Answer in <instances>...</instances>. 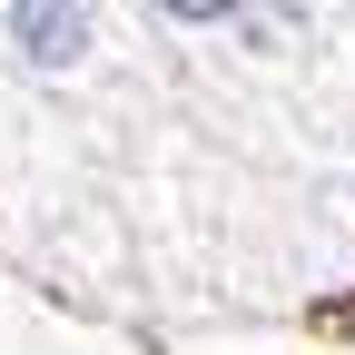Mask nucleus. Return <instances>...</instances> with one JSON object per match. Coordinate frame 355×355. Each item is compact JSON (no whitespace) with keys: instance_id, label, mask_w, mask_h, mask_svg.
<instances>
[{"instance_id":"1","label":"nucleus","mask_w":355,"mask_h":355,"mask_svg":"<svg viewBox=\"0 0 355 355\" xmlns=\"http://www.w3.org/2000/svg\"><path fill=\"white\" fill-rule=\"evenodd\" d=\"M10 50L30 69H79L89 50V0H10Z\"/></svg>"},{"instance_id":"2","label":"nucleus","mask_w":355,"mask_h":355,"mask_svg":"<svg viewBox=\"0 0 355 355\" xmlns=\"http://www.w3.org/2000/svg\"><path fill=\"white\" fill-rule=\"evenodd\" d=\"M158 20H178V30H217V20H237L247 0H148Z\"/></svg>"}]
</instances>
